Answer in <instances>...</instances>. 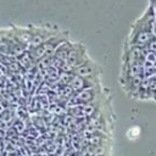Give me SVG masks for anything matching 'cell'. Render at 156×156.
Returning a JSON list of instances; mask_svg holds the SVG:
<instances>
[{
  "label": "cell",
  "instance_id": "obj_3",
  "mask_svg": "<svg viewBox=\"0 0 156 156\" xmlns=\"http://www.w3.org/2000/svg\"><path fill=\"white\" fill-rule=\"evenodd\" d=\"M68 85L73 91L79 93V91H82L84 89L95 87L96 83H95V79H87V78H82V77H78V76L73 74V77H72V79H71Z\"/></svg>",
  "mask_w": 156,
  "mask_h": 156
},
{
  "label": "cell",
  "instance_id": "obj_2",
  "mask_svg": "<svg viewBox=\"0 0 156 156\" xmlns=\"http://www.w3.org/2000/svg\"><path fill=\"white\" fill-rule=\"evenodd\" d=\"M71 73L74 76L82 77V78H87V79H96L98 74H99V67L94 61L88 58L84 63L73 68L71 71Z\"/></svg>",
  "mask_w": 156,
  "mask_h": 156
},
{
  "label": "cell",
  "instance_id": "obj_5",
  "mask_svg": "<svg viewBox=\"0 0 156 156\" xmlns=\"http://www.w3.org/2000/svg\"><path fill=\"white\" fill-rule=\"evenodd\" d=\"M146 61H147V62H152V63H155V62H156V52L150 51V52L146 55Z\"/></svg>",
  "mask_w": 156,
  "mask_h": 156
},
{
  "label": "cell",
  "instance_id": "obj_4",
  "mask_svg": "<svg viewBox=\"0 0 156 156\" xmlns=\"http://www.w3.org/2000/svg\"><path fill=\"white\" fill-rule=\"evenodd\" d=\"M95 98H98V87H91L88 89H84L76 95V101L80 104H91Z\"/></svg>",
  "mask_w": 156,
  "mask_h": 156
},
{
  "label": "cell",
  "instance_id": "obj_1",
  "mask_svg": "<svg viewBox=\"0 0 156 156\" xmlns=\"http://www.w3.org/2000/svg\"><path fill=\"white\" fill-rule=\"evenodd\" d=\"M88 58L89 57L87 55L85 48L79 43H74L72 49L69 50V52L67 55V58H66L63 66L66 67V69H68L71 72L73 68H76L78 66H80L82 63H84Z\"/></svg>",
  "mask_w": 156,
  "mask_h": 156
}]
</instances>
